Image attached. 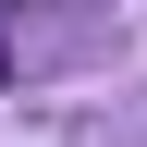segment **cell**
Here are the masks:
<instances>
[{
	"label": "cell",
	"instance_id": "7a4b0ae2",
	"mask_svg": "<svg viewBox=\"0 0 147 147\" xmlns=\"http://www.w3.org/2000/svg\"><path fill=\"white\" fill-rule=\"evenodd\" d=\"M0 12H12V0H0Z\"/></svg>",
	"mask_w": 147,
	"mask_h": 147
},
{
	"label": "cell",
	"instance_id": "6da1fadb",
	"mask_svg": "<svg viewBox=\"0 0 147 147\" xmlns=\"http://www.w3.org/2000/svg\"><path fill=\"white\" fill-rule=\"evenodd\" d=\"M0 74H12V49H0Z\"/></svg>",
	"mask_w": 147,
	"mask_h": 147
}]
</instances>
